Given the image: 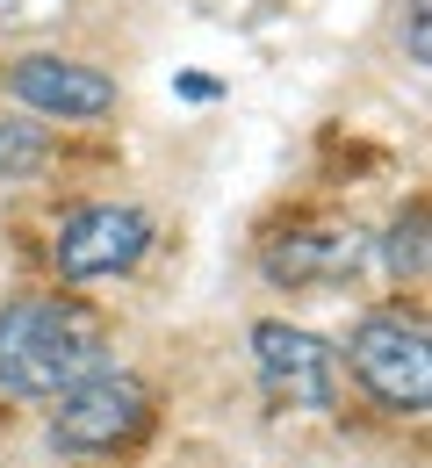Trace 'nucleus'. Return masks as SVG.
I'll return each instance as SVG.
<instances>
[{"label": "nucleus", "instance_id": "obj_1", "mask_svg": "<svg viewBox=\"0 0 432 468\" xmlns=\"http://www.w3.org/2000/svg\"><path fill=\"white\" fill-rule=\"evenodd\" d=\"M101 367H116V346H109V324L87 303H72V295H15L0 310V389L7 397L58 404L65 389H79Z\"/></svg>", "mask_w": 432, "mask_h": 468}, {"label": "nucleus", "instance_id": "obj_2", "mask_svg": "<svg viewBox=\"0 0 432 468\" xmlns=\"http://www.w3.org/2000/svg\"><path fill=\"white\" fill-rule=\"evenodd\" d=\"M346 375H353L382 410L418 418V410L432 404V339H426V324L404 317V310H368V317L346 332Z\"/></svg>", "mask_w": 432, "mask_h": 468}, {"label": "nucleus", "instance_id": "obj_3", "mask_svg": "<svg viewBox=\"0 0 432 468\" xmlns=\"http://www.w3.org/2000/svg\"><path fill=\"white\" fill-rule=\"evenodd\" d=\"M152 382L130 375V367H101L87 375L79 389H65L58 410H51V447L58 454H116V447H137L152 432Z\"/></svg>", "mask_w": 432, "mask_h": 468}, {"label": "nucleus", "instance_id": "obj_4", "mask_svg": "<svg viewBox=\"0 0 432 468\" xmlns=\"http://www.w3.org/2000/svg\"><path fill=\"white\" fill-rule=\"evenodd\" d=\"M152 238H159V224L137 202H79L72 217H58L51 267L65 282H116L152 252Z\"/></svg>", "mask_w": 432, "mask_h": 468}, {"label": "nucleus", "instance_id": "obj_5", "mask_svg": "<svg viewBox=\"0 0 432 468\" xmlns=\"http://www.w3.org/2000/svg\"><path fill=\"white\" fill-rule=\"evenodd\" d=\"M7 94H15L22 109L51 116V122H101V116H116V101H123V87H116L101 65L65 58V51H29V58H15L7 65Z\"/></svg>", "mask_w": 432, "mask_h": 468}, {"label": "nucleus", "instance_id": "obj_6", "mask_svg": "<svg viewBox=\"0 0 432 468\" xmlns=\"http://www.w3.org/2000/svg\"><path fill=\"white\" fill-rule=\"evenodd\" d=\"M252 367L259 382L296 410H332L339 404V353L324 346L317 332L289 324V317H259L252 324Z\"/></svg>", "mask_w": 432, "mask_h": 468}, {"label": "nucleus", "instance_id": "obj_7", "mask_svg": "<svg viewBox=\"0 0 432 468\" xmlns=\"http://www.w3.org/2000/svg\"><path fill=\"white\" fill-rule=\"evenodd\" d=\"M353 238H296L289 252H274L267 260V274L274 282H303V274H332V267H353Z\"/></svg>", "mask_w": 432, "mask_h": 468}, {"label": "nucleus", "instance_id": "obj_8", "mask_svg": "<svg viewBox=\"0 0 432 468\" xmlns=\"http://www.w3.org/2000/svg\"><path fill=\"white\" fill-rule=\"evenodd\" d=\"M382 267H389L396 282H418V274H426V202H411V209L389 224V238H382Z\"/></svg>", "mask_w": 432, "mask_h": 468}, {"label": "nucleus", "instance_id": "obj_9", "mask_svg": "<svg viewBox=\"0 0 432 468\" xmlns=\"http://www.w3.org/2000/svg\"><path fill=\"white\" fill-rule=\"evenodd\" d=\"M44 159H51V130H44V122L0 116V180H29Z\"/></svg>", "mask_w": 432, "mask_h": 468}, {"label": "nucleus", "instance_id": "obj_10", "mask_svg": "<svg viewBox=\"0 0 432 468\" xmlns=\"http://www.w3.org/2000/svg\"><path fill=\"white\" fill-rule=\"evenodd\" d=\"M432 58V15H426V0H411V65H426Z\"/></svg>", "mask_w": 432, "mask_h": 468}]
</instances>
